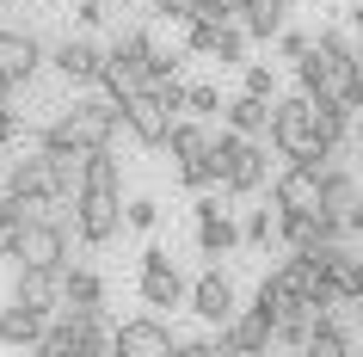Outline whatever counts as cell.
Segmentation results:
<instances>
[{
    "instance_id": "1",
    "label": "cell",
    "mask_w": 363,
    "mask_h": 357,
    "mask_svg": "<svg viewBox=\"0 0 363 357\" xmlns=\"http://www.w3.org/2000/svg\"><path fill=\"white\" fill-rule=\"evenodd\" d=\"M117 130H123V117H117L111 99H80L38 130V154H99L111 148Z\"/></svg>"
},
{
    "instance_id": "2",
    "label": "cell",
    "mask_w": 363,
    "mask_h": 357,
    "mask_svg": "<svg viewBox=\"0 0 363 357\" xmlns=\"http://www.w3.org/2000/svg\"><path fill=\"white\" fill-rule=\"evenodd\" d=\"M357 68H363L357 50H351L339 31H320V38L308 43V56L296 62V80H302L308 99H345L351 80H357Z\"/></svg>"
},
{
    "instance_id": "3",
    "label": "cell",
    "mask_w": 363,
    "mask_h": 357,
    "mask_svg": "<svg viewBox=\"0 0 363 357\" xmlns=\"http://www.w3.org/2000/svg\"><path fill=\"white\" fill-rule=\"evenodd\" d=\"M271 142H277V154H284L289 167L296 160H308V167H320L326 148L314 142V99L308 93H289V99H271Z\"/></svg>"
},
{
    "instance_id": "4",
    "label": "cell",
    "mask_w": 363,
    "mask_h": 357,
    "mask_svg": "<svg viewBox=\"0 0 363 357\" xmlns=\"http://www.w3.org/2000/svg\"><path fill=\"white\" fill-rule=\"evenodd\" d=\"M210 160H216V185L222 191H234V197H252V191L265 185V148L259 142H247V136H234V130H222V136H210Z\"/></svg>"
},
{
    "instance_id": "5",
    "label": "cell",
    "mask_w": 363,
    "mask_h": 357,
    "mask_svg": "<svg viewBox=\"0 0 363 357\" xmlns=\"http://www.w3.org/2000/svg\"><path fill=\"white\" fill-rule=\"evenodd\" d=\"M148 62H154V38H148V31H123V38L105 50L99 87L111 93V105H123L130 93H142V87H148Z\"/></svg>"
},
{
    "instance_id": "6",
    "label": "cell",
    "mask_w": 363,
    "mask_h": 357,
    "mask_svg": "<svg viewBox=\"0 0 363 357\" xmlns=\"http://www.w3.org/2000/svg\"><path fill=\"white\" fill-rule=\"evenodd\" d=\"M6 259H19V271H68V228L38 216V222H25L19 234H6L0 241Z\"/></svg>"
},
{
    "instance_id": "7",
    "label": "cell",
    "mask_w": 363,
    "mask_h": 357,
    "mask_svg": "<svg viewBox=\"0 0 363 357\" xmlns=\"http://www.w3.org/2000/svg\"><path fill=\"white\" fill-rule=\"evenodd\" d=\"M172 351H179V339L154 314H135L123 326H111V357H172Z\"/></svg>"
},
{
    "instance_id": "8",
    "label": "cell",
    "mask_w": 363,
    "mask_h": 357,
    "mask_svg": "<svg viewBox=\"0 0 363 357\" xmlns=\"http://www.w3.org/2000/svg\"><path fill=\"white\" fill-rule=\"evenodd\" d=\"M117 117H123V130L142 142V148H167V130H172V111L160 105V93L154 87H142V93H130L123 105H117Z\"/></svg>"
},
{
    "instance_id": "9",
    "label": "cell",
    "mask_w": 363,
    "mask_h": 357,
    "mask_svg": "<svg viewBox=\"0 0 363 357\" xmlns=\"http://www.w3.org/2000/svg\"><path fill=\"white\" fill-rule=\"evenodd\" d=\"M320 172L326 167H308V160H296V167L277 172V185H271L277 216H320Z\"/></svg>"
},
{
    "instance_id": "10",
    "label": "cell",
    "mask_w": 363,
    "mask_h": 357,
    "mask_svg": "<svg viewBox=\"0 0 363 357\" xmlns=\"http://www.w3.org/2000/svg\"><path fill=\"white\" fill-rule=\"evenodd\" d=\"M185 290H191V283L179 278L172 253L167 246H148V253H142V302H148V308H179Z\"/></svg>"
},
{
    "instance_id": "11",
    "label": "cell",
    "mask_w": 363,
    "mask_h": 357,
    "mask_svg": "<svg viewBox=\"0 0 363 357\" xmlns=\"http://www.w3.org/2000/svg\"><path fill=\"white\" fill-rule=\"evenodd\" d=\"M38 62H43V43L31 38V31H6V25H0V99L19 93L25 80L38 75Z\"/></svg>"
},
{
    "instance_id": "12",
    "label": "cell",
    "mask_w": 363,
    "mask_h": 357,
    "mask_svg": "<svg viewBox=\"0 0 363 357\" xmlns=\"http://www.w3.org/2000/svg\"><path fill=\"white\" fill-rule=\"evenodd\" d=\"M6 308H25V314H38V320H56L62 314V271H19Z\"/></svg>"
},
{
    "instance_id": "13",
    "label": "cell",
    "mask_w": 363,
    "mask_h": 357,
    "mask_svg": "<svg viewBox=\"0 0 363 357\" xmlns=\"http://www.w3.org/2000/svg\"><path fill=\"white\" fill-rule=\"evenodd\" d=\"M50 68H56L68 87H99L105 50H99V43H86V38H68V43H56V50H50Z\"/></svg>"
},
{
    "instance_id": "14",
    "label": "cell",
    "mask_w": 363,
    "mask_h": 357,
    "mask_svg": "<svg viewBox=\"0 0 363 357\" xmlns=\"http://www.w3.org/2000/svg\"><path fill=\"white\" fill-rule=\"evenodd\" d=\"M191 222H197V246L210 253V259H222L228 246H240V228H234V216L216 197H197L191 204Z\"/></svg>"
},
{
    "instance_id": "15",
    "label": "cell",
    "mask_w": 363,
    "mask_h": 357,
    "mask_svg": "<svg viewBox=\"0 0 363 357\" xmlns=\"http://www.w3.org/2000/svg\"><path fill=\"white\" fill-rule=\"evenodd\" d=\"M222 345L240 351V357H265L271 351V320L259 308H234V320L222 326Z\"/></svg>"
},
{
    "instance_id": "16",
    "label": "cell",
    "mask_w": 363,
    "mask_h": 357,
    "mask_svg": "<svg viewBox=\"0 0 363 357\" xmlns=\"http://www.w3.org/2000/svg\"><path fill=\"white\" fill-rule=\"evenodd\" d=\"M185 302H191L203 320H216V326H228V320H234V283L222 278V271H203V278L185 290Z\"/></svg>"
},
{
    "instance_id": "17",
    "label": "cell",
    "mask_w": 363,
    "mask_h": 357,
    "mask_svg": "<svg viewBox=\"0 0 363 357\" xmlns=\"http://www.w3.org/2000/svg\"><path fill=\"white\" fill-rule=\"evenodd\" d=\"M363 204V185H357V172H345V167H326L320 172V216H333V222L345 228V216Z\"/></svg>"
},
{
    "instance_id": "18",
    "label": "cell",
    "mask_w": 363,
    "mask_h": 357,
    "mask_svg": "<svg viewBox=\"0 0 363 357\" xmlns=\"http://www.w3.org/2000/svg\"><path fill=\"white\" fill-rule=\"evenodd\" d=\"M284 13H289V0H234V25L259 43H271L284 31Z\"/></svg>"
},
{
    "instance_id": "19",
    "label": "cell",
    "mask_w": 363,
    "mask_h": 357,
    "mask_svg": "<svg viewBox=\"0 0 363 357\" xmlns=\"http://www.w3.org/2000/svg\"><path fill=\"white\" fill-rule=\"evenodd\" d=\"M6 191H13V197H31V204H50V154H25V160H13Z\"/></svg>"
},
{
    "instance_id": "20",
    "label": "cell",
    "mask_w": 363,
    "mask_h": 357,
    "mask_svg": "<svg viewBox=\"0 0 363 357\" xmlns=\"http://www.w3.org/2000/svg\"><path fill=\"white\" fill-rule=\"evenodd\" d=\"M222 117H228V130L247 136V142H259V136L271 130V105H265V99H247V93L228 99V105H222Z\"/></svg>"
},
{
    "instance_id": "21",
    "label": "cell",
    "mask_w": 363,
    "mask_h": 357,
    "mask_svg": "<svg viewBox=\"0 0 363 357\" xmlns=\"http://www.w3.org/2000/svg\"><path fill=\"white\" fill-rule=\"evenodd\" d=\"M345 130H351V105H345V99H314V142H320L326 154L345 142Z\"/></svg>"
},
{
    "instance_id": "22",
    "label": "cell",
    "mask_w": 363,
    "mask_h": 357,
    "mask_svg": "<svg viewBox=\"0 0 363 357\" xmlns=\"http://www.w3.org/2000/svg\"><path fill=\"white\" fill-rule=\"evenodd\" d=\"M43 326H50V320L25 314V308H0V345H19V351H31V345L43 339Z\"/></svg>"
},
{
    "instance_id": "23",
    "label": "cell",
    "mask_w": 363,
    "mask_h": 357,
    "mask_svg": "<svg viewBox=\"0 0 363 357\" xmlns=\"http://www.w3.org/2000/svg\"><path fill=\"white\" fill-rule=\"evenodd\" d=\"M80 191V154H50V204H74Z\"/></svg>"
},
{
    "instance_id": "24",
    "label": "cell",
    "mask_w": 363,
    "mask_h": 357,
    "mask_svg": "<svg viewBox=\"0 0 363 357\" xmlns=\"http://www.w3.org/2000/svg\"><path fill=\"white\" fill-rule=\"evenodd\" d=\"M105 302V283L93 271H62V308H99Z\"/></svg>"
},
{
    "instance_id": "25",
    "label": "cell",
    "mask_w": 363,
    "mask_h": 357,
    "mask_svg": "<svg viewBox=\"0 0 363 357\" xmlns=\"http://www.w3.org/2000/svg\"><path fill=\"white\" fill-rule=\"evenodd\" d=\"M167 148H172V160H203V154H210V130H203V123H172Z\"/></svg>"
},
{
    "instance_id": "26",
    "label": "cell",
    "mask_w": 363,
    "mask_h": 357,
    "mask_svg": "<svg viewBox=\"0 0 363 357\" xmlns=\"http://www.w3.org/2000/svg\"><path fill=\"white\" fill-rule=\"evenodd\" d=\"M302 357H351V339H345L333 320H314V333H308Z\"/></svg>"
},
{
    "instance_id": "27",
    "label": "cell",
    "mask_w": 363,
    "mask_h": 357,
    "mask_svg": "<svg viewBox=\"0 0 363 357\" xmlns=\"http://www.w3.org/2000/svg\"><path fill=\"white\" fill-rule=\"evenodd\" d=\"M43 204H31V197H13V191H0V234H19L25 222H38Z\"/></svg>"
},
{
    "instance_id": "28",
    "label": "cell",
    "mask_w": 363,
    "mask_h": 357,
    "mask_svg": "<svg viewBox=\"0 0 363 357\" xmlns=\"http://www.w3.org/2000/svg\"><path fill=\"white\" fill-rule=\"evenodd\" d=\"M308 333H314V314H308V308H289V314L271 326V339H277V345H308Z\"/></svg>"
},
{
    "instance_id": "29",
    "label": "cell",
    "mask_w": 363,
    "mask_h": 357,
    "mask_svg": "<svg viewBox=\"0 0 363 357\" xmlns=\"http://www.w3.org/2000/svg\"><path fill=\"white\" fill-rule=\"evenodd\" d=\"M216 62H222V68H240V56H247V31H240V25H222V31H216V50H210Z\"/></svg>"
},
{
    "instance_id": "30",
    "label": "cell",
    "mask_w": 363,
    "mask_h": 357,
    "mask_svg": "<svg viewBox=\"0 0 363 357\" xmlns=\"http://www.w3.org/2000/svg\"><path fill=\"white\" fill-rule=\"evenodd\" d=\"M271 234H277V216L271 209H252L247 222H240V241L247 246H271Z\"/></svg>"
},
{
    "instance_id": "31",
    "label": "cell",
    "mask_w": 363,
    "mask_h": 357,
    "mask_svg": "<svg viewBox=\"0 0 363 357\" xmlns=\"http://www.w3.org/2000/svg\"><path fill=\"white\" fill-rule=\"evenodd\" d=\"M179 179H185L191 191H210L216 185V160L210 154H203V160H179Z\"/></svg>"
},
{
    "instance_id": "32",
    "label": "cell",
    "mask_w": 363,
    "mask_h": 357,
    "mask_svg": "<svg viewBox=\"0 0 363 357\" xmlns=\"http://www.w3.org/2000/svg\"><path fill=\"white\" fill-rule=\"evenodd\" d=\"M240 93H247V99H265V105H271V93H277V80H271V68H259V62H252L247 75H240Z\"/></svg>"
},
{
    "instance_id": "33",
    "label": "cell",
    "mask_w": 363,
    "mask_h": 357,
    "mask_svg": "<svg viewBox=\"0 0 363 357\" xmlns=\"http://www.w3.org/2000/svg\"><path fill=\"white\" fill-rule=\"evenodd\" d=\"M185 111H197V117L222 111V93H216V87H185Z\"/></svg>"
},
{
    "instance_id": "34",
    "label": "cell",
    "mask_w": 363,
    "mask_h": 357,
    "mask_svg": "<svg viewBox=\"0 0 363 357\" xmlns=\"http://www.w3.org/2000/svg\"><path fill=\"white\" fill-rule=\"evenodd\" d=\"M123 222L130 228H154L160 222V204H154V197H135V204H123Z\"/></svg>"
},
{
    "instance_id": "35",
    "label": "cell",
    "mask_w": 363,
    "mask_h": 357,
    "mask_svg": "<svg viewBox=\"0 0 363 357\" xmlns=\"http://www.w3.org/2000/svg\"><path fill=\"white\" fill-rule=\"evenodd\" d=\"M308 43H314L308 31H284V38H277V50H284L289 62H302V56H308Z\"/></svg>"
},
{
    "instance_id": "36",
    "label": "cell",
    "mask_w": 363,
    "mask_h": 357,
    "mask_svg": "<svg viewBox=\"0 0 363 357\" xmlns=\"http://www.w3.org/2000/svg\"><path fill=\"white\" fill-rule=\"evenodd\" d=\"M13 136H19V111L0 99V154H6V142H13Z\"/></svg>"
},
{
    "instance_id": "37",
    "label": "cell",
    "mask_w": 363,
    "mask_h": 357,
    "mask_svg": "<svg viewBox=\"0 0 363 357\" xmlns=\"http://www.w3.org/2000/svg\"><path fill=\"white\" fill-rule=\"evenodd\" d=\"M74 19H80V25H105V0H80Z\"/></svg>"
},
{
    "instance_id": "38",
    "label": "cell",
    "mask_w": 363,
    "mask_h": 357,
    "mask_svg": "<svg viewBox=\"0 0 363 357\" xmlns=\"http://www.w3.org/2000/svg\"><path fill=\"white\" fill-rule=\"evenodd\" d=\"M172 357H216V351H210V339H179V351H172Z\"/></svg>"
},
{
    "instance_id": "39",
    "label": "cell",
    "mask_w": 363,
    "mask_h": 357,
    "mask_svg": "<svg viewBox=\"0 0 363 357\" xmlns=\"http://www.w3.org/2000/svg\"><path fill=\"white\" fill-rule=\"evenodd\" d=\"M345 234H363V204L351 209V216H345Z\"/></svg>"
},
{
    "instance_id": "40",
    "label": "cell",
    "mask_w": 363,
    "mask_h": 357,
    "mask_svg": "<svg viewBox=\"0 0 363 357\" xmlns=\"http://www.w3.org/2000/svg\"><path fill=\"white\" fill-rule=\"evenodd\" d=\"M351 25H363V0H357V13H351Z\"/></svg>"
},
{
    "instance_id": "41",
    "label": "cell",
    "mask_w": 363,
    "mask_h": 357,
    "mask_svg": "<svg viewBox=\"0 0 363 357\" xmlns=\"http://www.w3.org/2000/svg\"><path fill=\"white\" fill-rule=\"evenodd\" d=\"M25 357H38V351H25Z\"/></svg>"
}]
</instances>
